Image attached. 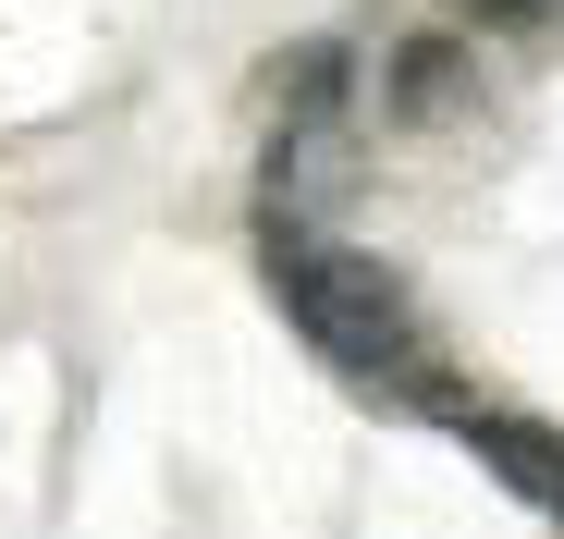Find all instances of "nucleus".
Masks as SVG:
<instances>
[{
	"label": "nucleus",
	"mask_w": 564,
	"mask_h": 539,
	"mask_svg": "<svg viewBox=\"0 0 564 539\" xmlns=\"http://www.w3.org/2000/svg\"><path fill=\"white\" fill-rule=\"evenodd\" d=\"M258 257H270V295H282V319H295V331L332 355L344 381L442 405L430 355H417V307H405V283H393L381 257H356V245H319V233H307V209H270Z\"/></svg>",
	"instance_id": "obj_1"
},
{
	"label": "nucleus",
	"mask_w": 564,
	"mask_h": 539,
	"mask_svg": "<svg viewBox=\"0 0 564 539\" xmlns=\"http://www.w3.org/2000/svg\"><path fill=\"white\" fill-rule=\"evenodd\" d=\"M442 429H454L528 515H564V429H552V417H516V405H442Z\"/></svg>",
	"instance_id": "obj_2"
},
{
	"label": "nucleus",
	"mask_w": 564,
	"mask_h": 539,
	"mask_svg": "<svg viewBox=\"0 0 564 539\" xmlns=\"http://www.w3.org/2000/svg\"><path fill=\"white\" fill-rule=\"evenodd\" d=\"M381 99H393V123H454L466 99H479V62H466L454 37H405L381 62Z\"/></svg>",
	"instance_id": "obj_3"
},
{
	"label": "nucleus",
	"mask_w": 564,
	"mask_h": 539,
	"mask_svg": "<svg viewBox=\"0 0 564 539\" xmlns=\"http://www.w3.org/2000/svg\"><path fill=\"white\" fill-rule=\"evenodd\" d=\"M479 13H503V25H528V13H564V0H479Z\"/></svg>",
	"instance_id": "obj_4"
}]
</instances>
